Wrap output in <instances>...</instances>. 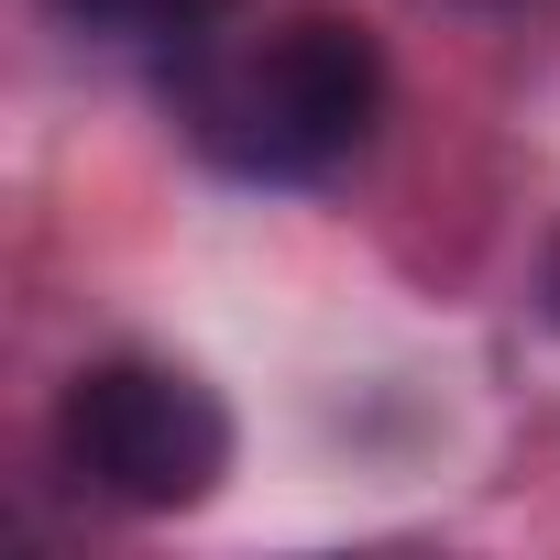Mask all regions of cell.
<instances>
[{"label": "cell", "mask_w": 560, "mask_h": 560, "mask_svg": "<svg viewBox=\"0 0 560 560\" xmlns=\"http://www.w3.org/2000/svg\"><path fill=\"white\" fill-rule=\"evenodd\" d=\"M176 121L209 165L253 176V187H319L341 176L374 121H385V56L352 12H264V23H209L187 34L176 67Z\"/></svg>", "instance_id": "obj_1"}, {"label": "cell", "mask_w": 560, "mask_h": 560, "mask_svg": "<svg viewBox=\"0 0 560 560\" xmlns=\"http://www.w3.org/2000/svg\"><path fill=\"white\" fill-rule=\"evenodd\" d=\"M56 451L89 494L132 505V516H176V505H209L220 472H231V418L198 374L176 363H100L67 385L56 407Z\"/></svg>", "instance_id": "obj_2"}, {"label": "cell", "mask_w": 560, "mask_h": 560, "mask_svg": "<svg viewBox=\"0 0 560 560\" xmlns=\"http://www.w3.org/2000/svg\"><path fill=\"white\" fill-rule=\"evenodd\" d=\"M67 23H89V34H121V45H187V34H209L231 0H56Z\"/></svg>", "instance_id": "obj_3"}]
</instances>
